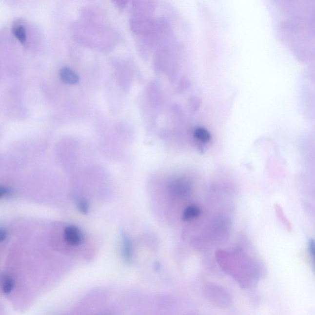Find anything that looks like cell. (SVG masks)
<instances>
[{"label": "cell", "instance_id": "11", "mask_svg": "<svg viewBox=\"0 0 315 315\" xmlns=\"http://www.w3.org/2000/svg\"><path fill=\"white\" fill-rule=\"evenodd\" d=\"M119 9H124L128 4V0H110Z\"/></svg>", "mask_w": 315, "mask_h": 315}, {"label": "cell", "instance_id": "13", "mask_svg": "<svg viewBox=\"0 0 315 315\" xmlns=\"http://www.w3.org/2000/svg\"><path fill=\"white\" fill-rule=\"evenodd\" d=\"M7 237V232L3 229H0V242L5 240Z\"/></svg>", "mask_w": 315, "mask_h": 315}, {"label": "cell", "instance_id": "3", "mask_svg": "<svg viewBox=\"0 0 315 315\" xmlns=\"http://www.w3.org/2000/svg\"><path fill=\"white\" fill-rule=\"evenodd\" d=\"M190 188L189 183L186 180L178 178L171 183L169 190L175 196L183 197L189 192Z\"/></svg>", "mask_w": 315, "mask_h": 315}, {"label": "cell", "instance_id": "12", "mask_svg": "<svg viewBox=\"0 0 315 315\" xmlns=\"http://www.w3.org/2000/svg\"><path fill=\"white\" fill-rule=\"evenodd\" d=\"M9 193H10V191H9L8 188L3 186H0V199H1L2 198H3L4 197L8 195Z\"/></svg>", "mask_w": 315, "mask_h": 315}, {"label": "cell", "instance_id": "5", "mask_svg": "<svg viewBox=\"0 0 315 315\" xmlns=\"http://www.w3.org/2000/svg\"><path fill=\"white\" fill-rule=\"evenodd\" d=\"M201 214V210L196 206H190L185 208L182 215V220L188 221L198 217Z\"/></svg>", "mask_w": 315, "mask_h": 315}, {"label": "cell", "instance_id": "14", "mask_svg": "<svg viewBox=\"0 0 315 315\" xmlns=\"http://www.w3.org/2000/svg\"><path fill=\"white\" fill-rule=\"evenodd\" d=\"M309 251L310 253V255H311L312 256H314V252H315V244H314V241L313 240V239H311V240H310L309 241Z\"/></svg>", "mask_w": 315, "mask_h": 315}, {"label": "cell", "instance_id": "8", "mask_svg": "<svg viewBox=\"0 0 315 315\" xmlns=\"http://www.w3.org/2000/svg\"><path fill=\"white\" fill-rule=\"evenodd\" d=\"M195 138L202 142H208L211 139V135L206 129L199 128L195 131Z\"/></svg>", "mask_w": 315, "mask_h": 315}, {"label": "cell", "instance_id": "2", "mask_svg": "<svg viewBox=\"0 0 315 315\" xmlns=\"http://www.w3.org/2000/svg\"><path fill=\"white\" fill-rule=\"evenodd\" d=\"M63 237L65 242L72 246L79 245L84 239L83 235L80 230L73 225H70L65 228Z\"/></svg>", "mask_w": 315, "mask_h": 315}, {"label": "cell", "instance_id": "4", "mask_svg": "<svg viewBox=\"0 0 315 315\" xmlns=\"http://www.w3.org/2000/svg\"><path fill=\"white\" fill-rule=\"evenodd\" d=\"M59 75L61 80L65 83L75 84L79 81V77L76 73L69 67H63L60 69Z\"/></svg>", "mask_w": 315, "mask_h": 315}, {"label": "cell", "instance_id": "9", "mask_svg": "<svg viewBox=\"0 0 315 315\" xmlns=\"http://www.w3.org/2000/svg\"><path fill=\"white\" fill-rule=\"evenodd\" d=\"M15 286V280L11 277H6L2 282L1 289L4 294L10 293Z\"/></svg>", "mask_w": 315, "mask_h": 315}, {"label": "cell", "instance_id": "7", "mask_svg": "<svg viewBox=\"0 0 315 315\" xmlns=\"http://www.w3.org/2000/svg\"><path fill=\"white\" fill-rule=\"evenodd\" d=\"M13 32L16 39L21 43H25L26 40H27V34H26V30L23 26L20 25H14Z\"/></svg>", "mask_w": 315, "mask_h": 315}, {"label": "cell", "instance_id": "6", "mask_svg": "<svg viewBox=\"0 0 315 315\" xmlns=\"http://www.w3.org/2000/svg\"><path fill=\"white\" fill-rule=\"evenodd\" d=\"M123 255L127 262H130L133 257V244L128 237L123 236Z\"/></svg>", "mask_w": 315, "mask_h": 315}, {"label": "cell", "instance_id": "1", "mask_svg": "<svg viewBox=\"0 0 315 315\" xmlns=\"http://www.w3.org/2000/svg\"><path fill=\"white\" fill-rule=\"evenodd\" d=\"M131 29L136 34L150 35L154 33L155 24L149 19L138 17L134 19L130 23Z\"/></svg>", "mask_w": 315, "mask_h": 315}, {"label": "cell", "instance_id": "10", "mask_svg": "<svg viewBox=\"0 0 315 315\" xmlns=\"http://www.w3.org/2000/svg\"><path fill=\"white\" fill-rule=\"evenodd\" d=\"M79 211L82 213L86 214L89 211V206L85 201H79L78 204Z\"/></svg>", "mask_w": 315, "mask_h": 315}]
</instances>
